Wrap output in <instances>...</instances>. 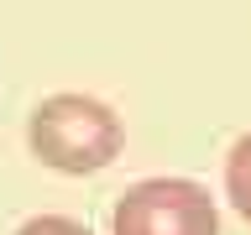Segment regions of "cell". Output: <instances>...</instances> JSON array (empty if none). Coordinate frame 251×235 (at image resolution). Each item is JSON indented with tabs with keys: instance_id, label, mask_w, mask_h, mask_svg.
<instances>
[{
	"instance_id": "obj_1",
	"label": "cell",
	"mask_w": 251,
	"mask_h": 235,
	"mask_svg": "<svg viewBox=\"0 0 251 235\" xmlns=\"http://www.w3.org/2000/svg\"><path fill=\"white\" fill-rule=\"evenodd\" d=\"M26 146L31 157L52 172L84 178V172H105L126 146L121 115L94 99V94H47L26 120Z\"/></svg>"
},
{
	"instance_id": "obj_2",
	"label": "cell",
	"mask_w": 251,
	"mask_h": 235,
	"mask_svg": "<svg viewBox=\"0 0 251 235\" xmlns=\"http://www.w3.org/2000/svg\"><path fill=\"white\" fill-rule=\"evenodd\" d=\"M110 235H220V209L194 178H141L115 199Z\"/></svg>"
},
{
	"instance_id": "obj_3",
	"label": "cell",
	"mask_w": 251,
	"mask_h": 235,
	"mask_svg": "<svg viewBox=\"0 0 251 235\" xmlns=\"http://www.w3.org/2000/svg\"><path fill=\"white\" fill-rule=\"evenodd\" d=\"M225 199H230V209L251 225V131L235 136L230 157H225Z\"/></svg>"
},
{
	"instance_id": "obj_4",
	"label": "cell",
	"mask_w": 251,
	"mask_h": 235,
	"mask_svg": "<svg viewBox=\"0 0 251 235\" xmlns=\"http://www.w3.org/2000/svg\"><path fill=\"white\" fill-rule=\"evenodd\" d=\"M16 235H94V230L84 219H74V214H31Z\"/></svg>"
}]
</instances>
